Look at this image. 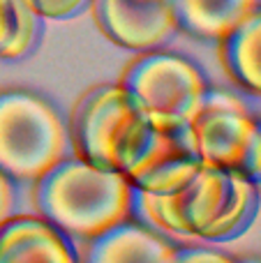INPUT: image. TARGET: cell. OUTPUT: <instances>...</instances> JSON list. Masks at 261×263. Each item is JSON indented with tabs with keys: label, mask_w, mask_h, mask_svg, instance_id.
I'll list each match as a JSON object with an SVG mask.
<instances>
[{
	"label": "cell",
	"mask_w": 261,
	"mask_h": 263,
	"mask_svg": "<svg viewBox=\"0 0 261 263\" xmlns=\"http://www.w3.org/2000/svg\"><path fill=\"white\" fill-rule=\"evenodd\" d=\"M134 203L155 231L225 240L250 224L257 205V180L240 171L201 166L185 185L164 194L134 192Z\"/></svg>",
	"instance_id": "cell-1"
},
{
	"label": "cell",
	"mask_w": 261,
	"mask_h": 263,
	"mask_svg": "<svg viewBox=\"0 0 261 263\" xmlns=\"http://www.w3.org/2000/svg\"><path fill=\"white\" fill-rule=\"evenodd\" d=\"M35 208L67 238L90 240L125 222L134 205V187L118 171L81 157H63L35 185Z\"/></svg>",
	"instance_id": "cell-2"
},
{
	"label": "cell",
	"mask_w": 261,
	"mask_h": 263,
	"mask_svg": "<svg viewBox=\"0 0 261 263\" xmlns=\"http://www.w3.org/2000/svg\"><path fill=\"white\" fill-rule=\"evenodd\" d=\"M67 134L77 157L125 173L146 148L153 127L120 83H106L79 100Z\"/></svg>",
	"instance_id": "cell-3"
},
{
	"label": "cell",
	"mask_w": 261,
	"mask_h": 263,
	"mask_svg": "<svg viewBox=\"0 0 261 263\" xmlns=\"http://www.w3.org/2000/svg\"><path fill=\"white\" fill-rule=\"evenodd\" d=\"M67 145V127L44 97L0 90V171L9 180H37L65 157Z\"/></svg>",
	"instance_id": "cell-4"
},
{
	"label": "cell",
	"mask_w": 261,
	"mask_h": 263,
	"mask_svg": "<svg viewBox=\"0 0 261 263\" xmlns=\"http://www.w3.org/2000/svg\"><path fill=\"white\" fill-rule=\"evenodd\" d=\"M120 86L132 95L151 127L160 132H183L208 90L197 65L164 51H143L134 58L123 72Z\"/></svg>",
	"instance_id": "cell-5"
},
{
	"label": "cell",
	"mask_w": 261,
	"mask_h": 263,
	"mask_svg": "<svg viewBox=\"0 0 261 263\" xmlns=\"http://www.w3.org/2000/svg\"><path fill=\"white\" fill-rule=\"evenodd\" d=\"M183 132L194 157L203 166L240 171L259 180V123L236 95L227 90H206L197 116Z\"/></svg>",
	"instance_id": "cell-6"
},
{
	"label": "cell",
	"mask_w": 261,
	"mask_h": 263,
	"mask_svg": "<svg viewBox=\"0 0 261 263\" xmlns=\"http://www.w3.org/2000/svg\"><path fill=\"white\" fill-rule=\"evenodd\" d=\"M102 35L129 51H153L176 30L174 0H92Z\"/></svg>",
	"instance_id": "cell-7"
},
{
	"label": "cell",
	"mask_w": 261,
	"mask_h": 263,
	"mask_svg": "<svg viewBox=\"0 0 261 263\" xmlns=\"http://www.w3.org/2000/svg\"><path fill=\"white\" fill-rule=\"evenodd\" d=\"M0 263H79V256L53 224L23 215L0 224Z\"/></svg>",
	"instance_id": "cell-8"
},
{
	"label": "cell",
	"mask_w": 261,
	"mask_h": 263,
	"mask_svg": "<svg viewBox=\"0 0 261 263\" xmlns=\"http://www.w3.org/2000/svg\"><path fill=\"white\" fill-rule=\"evenodd\" d=\"M174 252L155 229L125 219L88 240L83 263H169Z\"/></svg>",
	"instance_id": "cell-9"
},
{
	"label": "cell",
	"mask_w": 261,
	"mask_h": 263,
	"mask_svg": "<svg viewBox=\"0 0 261 263\" xmlns=\"http://www.w3.org/2000/svg\"><path fill=\"white\" fill-rule=\"evenodd\" d=\"M259 12V0H174L178 30L199 40H217Z\"/></svg>",
	"instance_id": "cell-10"
},
{
	"label": "cell",
	"mask_w": 261,
	"mask_h": 263,
	"mask_svg": "<svg viewBox=\"0 0 261 263\" xmlns=\"http://www.w3.org/2000/svg\"><path fill=\"white\" fill-rule=\"evenodd\" d=\"M220 60L229 79L252 95L261 92V14H252L220 40Z\"/></svg>",
	"instance_id": "cell-11"
},
{
	"label": "cell",
	"mask_w": 261,
	"mask_h": 263,
	"mask_svg": "<svg viewBox=\"0 0 261 263\" xmlns=\"http://www.w3.org/2000/svg\"><path fill=\"white\" fill-rule=\"evenodd\" d=\"M40 16L28 0H0V58L16 60L35 46Z\"/></svg>",
	"instance_id": "cell-12"
},
{
	"label": "cell",
	"mask_w": 261,
	"mask_h": 263,
	"mask_svg": "<svg viewBox=\"0 0 261 263\" xmlns=\"http://www.w3.org/2000/svg\"><path fill=\"white\" fill-rule=\"evenodd\" d=\"M40 18H67L77 14L88 0H28Z\"/></svg>",
	"instance_id": "cell-13"
},
{
	"label": "cell",
	"mask_w": 261,
	"mask_h": 263,
	"mask_svg": "<svg viewBox=\"0 0 261 263\" xmlns=\"http://www.w3.org/2000/svg\"><path fill=\"white\" fill-rule=\"evenodd\" d=\"M169 263H236V259L208 247H188V250H176Z\"/></svg>",
	"instance_id": "cell-14"
},
{
	"label": "cell",
	"mask_w": 261,
	"mask_h": 263,
	"mask_svg": "<svg viewBox=\"0 0 261 263\" xmlns=\"http://www.w3.org/2000/svg\"><path fill=\"white\" fill-rule=\"evenodd\" d=\"M14 185L3 171H0V224L7 222L14 213Z\"/></svg>",
	"instance_id": "cell-15"
},
{
	"label": "cell",
	"mask_w": 261,
	"mask_h": 263,
	"mask_svg": "<svg viewBox=\"0 0 261 263\" xmlns=\"http://www.w3.org/2000/svg\"><path fill=\"white\" fill-rule=\"evenodd\" d=\"M236 263H240V261H236ZM245 263H250V261H245Z\"/></svg>",
	"instance_id": "cell-16"
}]
</instances>
